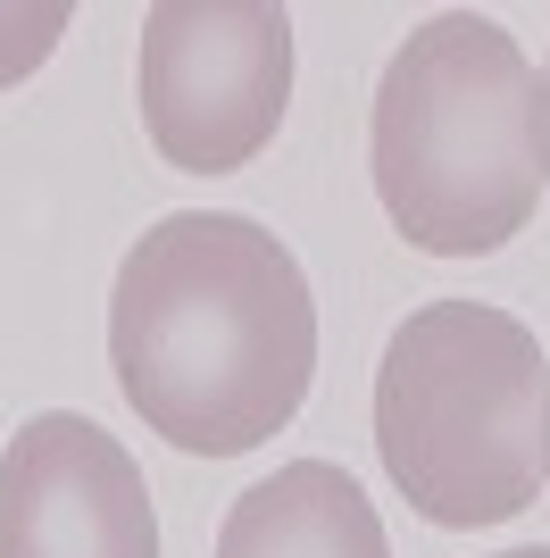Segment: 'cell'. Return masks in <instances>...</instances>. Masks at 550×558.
I'll use <instances>...</instances> for the list:
<instances>
[{
    "label": "cell",
    "instance_id": "ba28073f",
    "mask_svg": "<svg viewBox=\"0 0 550 558\" xmlns=\"http://www.w3.org/2000/svg\"><path fill=\"white\" fill-rule=\"evenodd\" d=\"M501 558H550V550H501Z\"/></svg>",
    "mask_w": 550,
    "mask_h": 558
},
{
    "label": "cell",
    "instance_id": "277c9868",
    "mask_svg": "<svg viewBox=\"0 0 550 558\" xmlns=\"http://www.w3.org/2000/svg\"><path fill=\"white\" fill-rule=\"evenodd\" d=\"M134 100L167 167H251L292 100V17L275 0H159L142 17Z\"/></svg>",
    "mask_w": 550,
    "mask_h": 558
},
{
    "label": "cell",
    "instance_id": "5b68a950",
    "mask_svg": "<svg viewBox=\"0 0 550 558\" xmlns=\"http://www.w3.org/2000/svg\"><path fill=\"white\" fill-rule=\"evenodd\" d=\"M0 558H159L151 484L117 434L43 409L0 459Z\"/></svg>",
    "mask_w": 550,
    "mask_h": 558
},
{
    "label": "cell",
    "instance_id": "7a4b0ae2",
    "mask_svg": "<svg viewBox=\"0 0 550 558\" xmlns=\"http://www.w3.org/2000/svg\"><path fill=\"white\" fill-rule=\"evenodd\" d=\"M367 167L417 251H501L550 184V75L476 9L426 17L375 84Z\"/></svg>",
    "mask_w": 550,
    "mask_h": 558
},
{
    "label": "cell",
    "instance_id": "8992f818",
    "mask_svg": "<svg viewBox=\"0 0 550 558\" xmlns=\"http://www.w3.org/2000/svg\"><path fill=\"white\" fill-rule=\"evenodd\" d=\"M217 558H392L384 517L325 459H292L251 484L217 525Z\"/></svg>",
    "mask_w": 550,
    "mask_h": 558
},
{
    "label": "cell",
    "instance_id": "6da1fadb",
    "mask_svg": "<svg viewBox=\"0 0 550 558\" xmlns=\"http://www.w3.org/2000/svg\"><path fill=\"white\" fill-rule=\"evenodd\" d=\"M109 367L134 417L192 459H242L300 417L318 301L300 258L234 209H176L109 292Z\"/></svg>",
    "mask_w": 550,
    "mask_h": 558
},
{
    "label": "cell",
    "instance_id": "3957f363",
    "mask_svg": "<svg viewBox=\"0 0 550 558\" xmlns=\"http://www.w3.org/2000/svg\"><path fill=\"white\" fill-rule=\"evenodd\" d=\"M375 450L426 525H501L550 484V367L509 308L434 301L375 375Z\"/></svg>",
    "mask_w": 550,
    "mask_h": 558
},
{
    "label": "cell",
    "instance_id": "52a82bcc",
    "mask_svg": "<svg viewBox=\"0 0 550 558\" xmlns=\"http://www.w3.org/2000/svg\"><path fill=\"white\" fill-rule=\"evenodd\" d=\"M59 34H68V0H43V9H0V93L17 84V75H34L59 50Z\"/></svg>",
    "mask_w": 550,
    "mask_h": 558
}]
</instances>
